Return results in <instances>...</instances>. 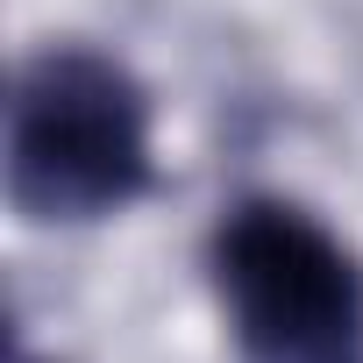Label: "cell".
<instances>
[{
	"label": "cell",
	"mask_w": 363,
	"mask_h": 363,
	"mask_svg": "<svg viewBox=\"0 0 363 363\" xmlns=\"http://www.w3.org/2000/svg\"><path fill=\"white\" fill-rule=\"evenodd\" d=\"M214 278L250 363H363V278L313 214L285 200L235 207Z\"/></svg>",
	"instance_id": "6da1fadb"
},
{
	"label": "cell",
	"mask_w": 363,
	"mask_h": 363,
	"mask_svg": "<svg viewBox=\"0 0 363 363\" xmlns=\"http://www.w3.org/2000/svg\"><path fill=\"white\" fill-rule=\"evenodd\" d=\"M143 171H150V128L128 72L86 50L36 57L15 93V135H8L15 200L43 221H93L143 193Z\"/></svg>",
	"instance_id": "7a4b0ae2"
}]
</instances>
